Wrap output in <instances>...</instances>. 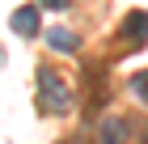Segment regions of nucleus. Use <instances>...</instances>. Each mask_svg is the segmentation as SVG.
<instances>
[{
	"instance_id": "1",
	"label": "nucleus",
	"mask_w": 148,
	"mask_h": 144,
	"mask_svg": "<svg viewBox=\"0 0 148 144\" xmlns=\"http://www.w3.org/2000/svg\"><path fill=\"white\" fill-rule=\"evenodd\" d=\"M38 102H42L51 114H68L72 110V89L59 81V72H51V68L38 72Z\"/></svg>"
},
{
	"instance_id": "2",
	"label": "nucleus",
	"mask_w": 148,
	"mask_h": 144,
	"mask_svg": "<svg viewBox=\"0 0 148 144\" xmlns=\"http://www.w3.org/2000/svg\"><path fill=\"white\" fill-rule=\"evenodd\" d=\"M42 38H47V47H51V51H64V55H72V51L80 47V38H76L72 30H64V25H55V30H47Z\"/></svg>"
},
{
	"instance_id": "3",
	"label": "nucleus",
	"mask_w": 148,
	"mask_h": 144,
	"mask_svg": "<svg viewBox=\"0 0 148 144\" xmlns=\"http://www.w3.org/2000/svg\"><path fill=\"white\" fill-rule=\"evenodd\" d=\"M13 30L21 34V38L38 34V9H34V4H21V9L13 13Z\"/></svg>"
},
{
	"instance_id": "4",
	"label": "nucleus",
	"mask_w": 148,
	"mask_h": 144,
	"mask_svg": "<svg viewBox=\"0 0 148 144\" xmlns=\"http://www.w3.org/2000/svg\"><path fill=\"white\" fill-rule=\"evenodd\" d=\"M123 38H127V43H144V38H148V13H127Z\"/></svg>"
},
{
	"instance_id": "5",
	"label": "nucleus",
	"mask_w": 148,
	"mask_h": 144,
	"mask_svg": "<svg viewBox=\"0 0 148 144\" xmlns=\"http://www.w3.org/2000/svg\"><path fill=\"white\" fill-rule=\"evenodd\" d=\"M127 136H131L127 119H106L102 123V144H127Z\"/></svg>"
},
{
	"instance_id": "6",
	"label": "nucleus",
	"mask_w": 148,
	"mask_h": 144,
	"mask_svg": "<svg viewBox=\"0 0 148 144\" xmlns=\"http://www.w3.org/2000/svg\"><path fill=\"white\" fill-rule=\"evenodd\" d=\"M131 93L148 102V72H136V76H131Z\"/></svg>"
},
{
	"instance_id": "7",
	"label": "nucleus",
	"mask_w": 148,
	"mask_h": 144,
	"mask_svg": "<svg viewBox=\"0 0 148 144\" xmlns=\"http://www.w3.org/2000/svg\"><path fill=\"white\" fill-rule=\"evenodd\" d=\"M42 9H68V0H42Z\"/></svg>"
},
{
	"instance_id": "8",
	"label": "nucleus",
	"mask_w": 148,
	"mask_h": 144,
	"mask_svg": "<svg viewBox=\"0 0 148 144\" xmlns=\"http://www.w3.org/2000/svg\"><path fill=\"white\" fill-rule=\"evenodd\" d=\"M144 144H148V136H144Z\"/></svg>"
}]
</instances>
